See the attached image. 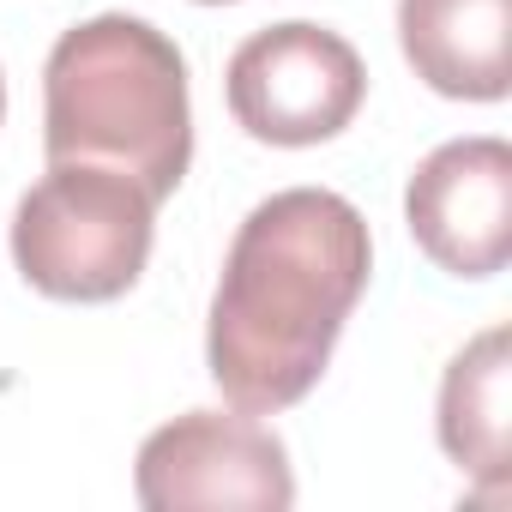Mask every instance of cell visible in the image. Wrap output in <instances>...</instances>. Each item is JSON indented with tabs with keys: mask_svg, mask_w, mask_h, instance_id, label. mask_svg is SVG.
Instances as JSON below:
<instances>
[{
	"mask_svg": "<svg viewBox=\"0 0 512 512\" xmlns=\"http://www.w3.org/2000/svg\"><path fill=\"white\" fill-rule=\"evenodd\" d=\"M368 272V217L344 193L284 187L260 199L241 217L211 296L205 368L217 392L247 416L302 404L332 368Z\"/></svg>",
	"mask_w": 512,
	"mask_h": 512,
	"instance_id": "6da1fadb",
	"label": "cell"
},
{
	"mask_svg": "<svg viewBox=\"0 0 512 512\" xmlns=\"http://www.w3.org/2000/svg\"><path fill=\"white\" fill-rule=\"evenodd\" d=\"M43 151L49 163L121 169L163 205L193 163L181 49L127 13H97L61 31L43 67Z\"/></svg>",
	"mask_w": 512,
	"mask_h": 512,
	"instance_id": "7a4b0ae2",
	"label": "cell"
},
{
	"mask_svg": "<svg viewBox=\"0 0 512 512\" xmlns=\"http://www.w3.org/2000/svg\"><path fill=\"white\" fill-rule=\"evenodd\" d=\"M157 199L103 163H49L13 211V266L49 302H115L139 284Z\"/></svg>",
	"mask_w": 512,
	"mask_h": 512,
	"instance_id": "3957f363",
	"label": "cell"
},
{
	"mask_svg": "<svg viewBox=\"0 0 512 512\" xmlns=\"http://www.w3.org/2000/svg\"><path fill=\"white\" fill-rule=\"evenodd\" d=\"M229 115L247 139L308 151L338 139L362 97H368V67L350 37L314 25V19H284L253 31L223 73Z\"/></svg>",
	"mask_w": 512,
	"mask_h": 512,
	"instance_id": "277c9868",
	"label": "cell"
},
{
	"mask_svg": "<svg viewBox=\"0 0 512 512\" xmlns=\"http://www.w3.org/2000/svg\"><path fill=\"white\" fill-rule=\"evenodd\" d=\"M133 494L151 512L187 506H247V512H284L296 500L290 452L272 428L247 410H187L145 434L133 464Z\"/></svg>",
	"mask_w": 512,
	"mask_h": 512,
	"instance_id": "5b68a950",
	"label": "cell"
},
{
	"mask_svg": "<svg viewBox=\"0 0 512 512\" xmlns=\"http://www.w3.org/2000/svg\"><path fill=\"white\" fill-rule=\"evenodd\" d=\"M404 223L446 278H494L512 260V145L446 139L404 187Z\"/></svg>",
	"mask_w": 512,
	"mask_h": 512,
	"instance_id": "8992f818",
	"label": "cell"
},
{
	"mask_svg": "<svg viewBox=\"0 0 512 512\" xmlns=\"http://www.w3.org/2000/svg\"><path fill=\"white\" fill-rule=\"evenodd\" d=\"M416 79L452 103H500L512 85V0H398Z\"/></svg>",
	"mask_w": 512,
	"mask_h": 512,
	"instance_id": "52a82bcc",
	"label": "cell"
},
{
	"mask_svg": "<svg viewBox=\"0 0 512 512\" xmlns=\"http://www.w3.org/2000/svg\"><path fill=\"white\" fill-rule=\"evenodd\" d=\"M506 386H512V338H506V326H488L482 338H470L452 362H446V380H440V416H434V428H440V446H446V458L476 482V488H488V494H500L506 488V476H512V398H506Z\"/></svg>",
	"mask_w": 512,
	"mask_h": 512,
	"instance_id": "ba28073f",
	"label": "cell"
},
{
	"mask_svg": "<svg viewBox=\"0 0 512 512\" xmlns=\"http://www.w3.org/2000/svg\"><path fill=\"white\" fill-rule=\"evenodd\" d=\"M0 121H7V79H0Z\"/></svg>",
	"mask_w": 512,
	"mask_h": 512,
	"instance_id": "9c48e42d",
	"label": "cell"
},
{
	"mask_svg": "<svg viewBox=\"0 0 512 512\" xmlns=\"http://www.w3.org/2000/svg\"><path fill=\"white\" fill-rule=\"evenodd\" d=\"M205 7H229V0H205Z\"/></svg>",
	"mask_w": 512,
	"mask_h": 512,
	"instance_id": "30bf717a",
	"label": "cell"
}]
</instances>
